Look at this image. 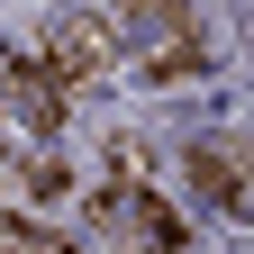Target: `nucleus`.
Wrapping results in <instances>:
<instances>
[{"label":"nucleus","instance_id":"f257e3e1","mask_svg":"<svg viewBox=\"0 0 254 254\" xmlns=\"http://www.w3.org/2000/svg\"><path fill=\"white\" fill-rule=\"evenodd\" d=\"M109 55H118V27H109V18H91V9H82V18H64V27H55V73H100Z\"/></svg>","mask_w":254,"mask_h":254},{"label":"nucleus","instance_id":"f03ea898","mask_svg":"<svg viewBox=\"0 0 254 254\" xmlns=\"http://www.w3.org/2000/svg\"><path fill=\"white\" fill-rule=\"evenodd\" d=\"M190 182H200V190H209V200L227 209V218H245V182H236V145H200V154H190Z\"/></svg>","mask_w":254,"mask_h":254},{"label":"nucleus","instance_id":"20e7f679","mask_svg":"<svg viewBox=\"0 0 254 254\" xmlns=\"http://www.w3.org/2000/svg\"><path fill=\"white\" fill-rule=\"evenodd\" d=\"M0 254H46V236L27 227V218H9V209H0Z\"/></svg>","mask_w":254,"mask_h":254},{"label":"nucleus","instance_id":"7ed1b4c3","mask_svg":"<svg viewBox=\"0 0 254 254\" xmlns=\"http://www.w3.org/2000/svg\"><path fill=\"white\" fill-rule=\"evenodd\" d=\"M18 109L37 118V127H55V118H64V82L37 73V64H18Z\"/></svg>","mask_w":254,"mask_h":254},{"label":"nucleus","instance_id":"39448f33","mask_svg":"<svg viewBox=\"0 0 254 254\" xmlns=\"http://www.w3.org/2000/svg\"><path fill=\"white\" fill-rule=\"evenodd\" d=\"M0 182H9V164H0Z\"/></svg>","mask_w":254,"mask_h":254}]
</instances>
